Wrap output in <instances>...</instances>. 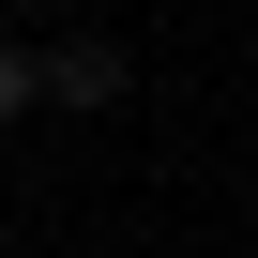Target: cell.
Wrapping results in <instances>:
<instances>
[{"label": "cell", "mask_w": 258, "mask_h": 258, "mask_svg": "<svg viewBox=\"0 0 258 258\" xmlns=\"http://www.w3.org/2000/svg\"><path fill=\"white\" fill-rule=\"evenodd\" d=\"M121 76H137V61H121L106 31H61V46H31V91H46V106H121Z\"/></svg>", "instance_id": "cell-1"}, {"label": "cell", "mask_w": 258, "mask_h": 258, "mask_svg": "<svg viewBox=\"0 0 258 258\" xmlns=\"http://www.w3.org/2000/svg\"><path fill=\"white\" fill-rule=\"evenodd\" d=\"M16 106H31V46L0 31V121H16Z\"/></svg>", "instance_id": "cell-2"}]
</instances>
